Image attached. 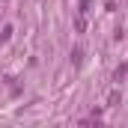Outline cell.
<instances>
[{"label": "cell", "instance_id": "cell-4", "mask_svg": "<svg viewBox=\"0 0 128 128\" xmlns=\"http://www.w3.org/2000/svg\"><path fill=\"white\" fill-rule=\"evenodd\" d=\"M78 15H90V0H80V9H78Z\"/></svg>", "mask_w": 128, "mask_h": 128}, {"label": "cell", "instance_id": "cell-6", "mask_svg": "<svg viewBox=\"0 0 128 128\" xmlns=\"http://www.w3.org/2000/svg\"><path fill=\"white\" fill-rule=\"evenodd\" d=\"M9 36H12V27H3V33H0V42H6Z\"/></svg>", "mask_w": 128, "mask_h": 128}, {"label": "cell", "instance_id": "cell-3", "mask_svg": "<svg viewBox=\"0 0 128 128\" xmlns=\"http://www.w3.org/2000/svg\"><path fill=\"white\" fill-rule=\"evenodd\" d=\"M125 74H128V66H119V68L113 72V80H116V84H122V80H125Z\"/></svg>", "mask_w": 128, "mask_h": 128}, {"label": "cell", "instance_id": "cell-1", "mask_svg": "<svg viewBox=\"0 0 128 128\" xmlns=\"http://www.w3.org/2000/svg\"><path fill=\"white\" fill-rule=\"evenodd\" d=\"M116 104H122V92H119V90H110V96H107V107H116Z\"/></svg>", "mask_w": 128, "mask_h": 128}, {"label": "cell", "instance_id": "cell-5", "mask_svg": "<svg viewBox=\"0 0 128 128\" xmlns=\"http://www.w3.org/2000/svg\"><path fill=\"white\" fill-rule=\"evenodd\" d=\"M72 60H74V66H80V60H84V51H80V48H74V54H72Z\"/></svg>", "mask_w": 128, "mask_h": 128}, {"label": "cell", "instance_id": "cell-2", "mask_svg": "<svg viewBox=\"0 0 128 128\" xmlns=\"http://www.w3.org/2000/svg\"><path fill=\"white\" fill-rule=\"evenodd\" d=\"M74 30H78V33H86V15H78V18H74Z\"/></svg>", "mask_w": 128, "mask_h": 128}]
</instances>
